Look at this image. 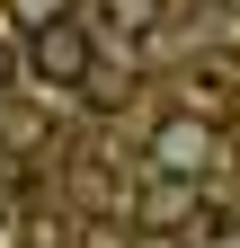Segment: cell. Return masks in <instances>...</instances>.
<instances>
[{
    "instance_id": "6da1fadb",
    "label": "cell",
    "mask_w": 240,
    "mask_h": 248,
    "mask_svg": "<svg viewBox=\"0 0 240 248\" xmlns=\"http://www.w3.org/2000/svg\"><path fill=\"white\" fill-rule=\"evenodd\" d=\"M89 62H98V36H89L80 18H63V9H53L45 27H27V71H36V80L80 89V80H89Z\"/></svg>"
},
{
    "instance_id": "7a4b0ae2",
    "label": "cell",
    "mask_w": 240,
    "mask_h": 248,
    "mask_svg": "<svg viewBox=\"0 0 240 248\" xmlns=\"http://www.w3.org/2000/svg\"><path fill=\"white\" fill-rule=\"evenodd\" d=\"M205 160H214V124L169 115L160 133H152V169H160V177H205Z\"/></svg>"
},
{
    "instance_id": "3957f363",
    "label": "cell",
    "mask_w": 240,
    "mask_h": 248,
    "mask_svg": "<svg viewBox=\"0 0 240 248\" xmlns=\"http://www.w3.org/2000/svg\"><path fill=\"white\" fill-rule=\"evenodd\" d=\"M134 222H142V231L187 239V231L205 222V213H196V186H187V177H152V186H142V204H134Z\"/></svg>"
},
{
    "instance_id": "277c9868",
    "label": "cell",
    "mask_w": 240,
    "mask_h": 248,
    "mask_svg": "<svg viewBox=\"0 0 240 248\" xmlns=\"http://www.w3.org/2000/svg\"><path fill=\"white\" fill-rule=\"evenodd\" d=\"M187 80H196V107H205V115H223V107H231V89H240V80H231V62H196Z\"/></svg>"
},
{
    "instance_id": "5b68a950",
    "label": "cell",
    "mask_w": 240,
    "mask_h": 248,
    "mask_svg": "<svg viewBox=\"0 0 240 248\" xmlns=\"http://www.w3.org/2000/svg\"><path fill=\"white\" fill-rule=\"evenodd\" d=\"M187 248H240V213H205L187 231Z\"/></svg>"
},
{
    "instance_id": "8992f818",
    "label": "cell",
    "mask_w": 240,
    "mask_h": 248,
    "mask_svg": "<svg viewBox=\"0 0 240 248\" xmlns=\"http://www.w3.org/2000/svg\"><path fill=\"white\" fill-rule=\"evenodd\" d=\"M98 9L125 27V36H142V27H160V0H98Z\"/></svg>"
},
{
    "instance_id": "52a82bcc",
    "label": "cell",
    "mask_w": 240,
    "mask_h": 248,
    "mask_svg": "<svg viewBox=\"0 0 240 248\" xmlns=\"http://www.w3.org/2000/svg\"><path fill=\"white\" fill-rule=\"evenodd\" d=\"M0 80H9V45H0Z\"/></svg>"
}]
</instances>
